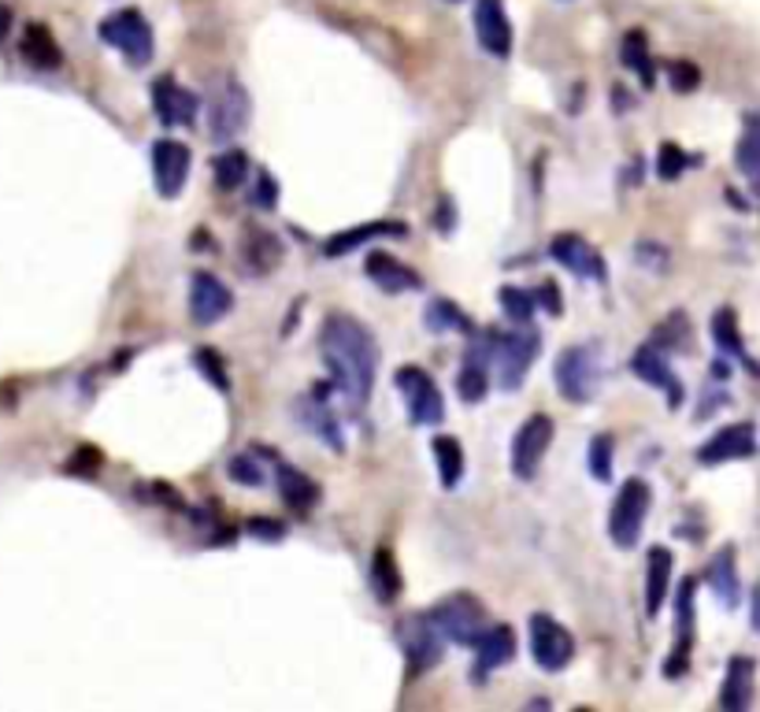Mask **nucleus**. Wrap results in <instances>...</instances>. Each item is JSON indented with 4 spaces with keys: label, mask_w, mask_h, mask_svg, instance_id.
<instances>
[{
    "label": "nucleus",
    "mask_w": 760,
    "mask_h": 712,
    "mask_svg": "<svg viewBox=\"0 0 760 712\" xmlns=\"http://www.w3.org/2000/svg\"><path fill=\"white\" fill-rule=\"evenodd\" d=\"M97 467H101V453H97L94 446H78V453L67 461V472L71 475H86V479L97 472Z\"/></svg>",
    "instance_id": "45"
},
{
    "label": "nucleus",
    "mask_w": 760,
    "mask_h": 712,
    "mask_svg": "<svg viewBox=\"0 0 760 712\" xmlns=\"http://www.w3.org/2000/svg\"><path fill=\"white\" fill-rule=\"evenodd\" d=\"M586 464H590L594 479H601V483L612 479V435L590 438V449H586Z\"/></svg>",
    "instance_id": "38"
},
{
    "label": "nucleus",
    "mask_w": 760,
    "mask_h": 712,
    "mask_svg": "<svg viewBox=\"0 0 760 712\" xmlns=\"http://www.w3.org/2000/svg\"><path fill=\"white\" fill-rule=\"evenodd\" d=\"M194 364H197V372H201V375H204L208 383H212L220 394L231 390V378H226L223 357L215 353V349H194Z\"/></svg>",
    "instance_id": "39"
},
{
    "label": "nucleus",
    "mask_w": 760,
    "mask_h": 712,
    "mask_svg": "<svg viewBox=\"0 0 760 712\" xmlns=\"http://www.w3.org/2000/svg\"><path fill=\"white\" fill-rule=\"evenodd\" d=\"M515 657V635L512 627L504 624H490L483 630V638L475 642V672L478 675H490L497 669H504Z\"/></svg>",
    "instance_id": "23"
},
{
    "label": "nucleus",
    "mask_w": 760,
    "mask_h": 712,
    "mask_svg": "<svg viewBox=\"0 0 760 712\" xmlns=\"http://www.w3.org/2000/svg\"><path fill=\"white\" fill-rule=\"evenodd\" d=\"M549 257L557 260L560 267H568L575 278H594V283H605V260L590 241L578 238V234H557L549 241Z\"/></svg>",
    "instance_id": "15"
},
{
    "label": "nucleus",
    "mask_w": 760,
    "mask_h": 712,
    "mask_svg": "<svg viewBox=\"0 0 760 712\" xmlns=\"http://www.w3.org/2000/svg\"><path fill=\"white\" fill-rule=\"evenodd\" d=\"M535 297H538V304H546L549 312H553V315H560V301H557V286H553V283H546V286H541V290H538Z\"/></svg>",
    "instance_id": "47"
},
{
    "label": "nucleus",
    "mask_w": 760,
    "mask_h": 712,
    "mask_svg": "<svg viewBox=\"0 0 760 712\" xmlns=\"http://www.w3.org/2000/svg\"><path fill=\"white\" fill-rule=\"evenodd\" d=\"M101 41L120 49L134 67L152 60V26L138 8H120L101 23Z\"/></svg>",
    "instance_id": "7"
},
{
    "label": "nucleus",
    "mask_w": 760,
    "mask_h": 712,
    "mask_svg": "<svg viewBox=\"0 0 760 712\" xmlns=\"http://www.w3.org/2000/svg\"><path fill=\"white\" fill-rule=\"evenodd\" d=\"M753 627L760 630V587L753 590Z\"/></svg>",
    "instance_id": "50"
},
{
    "label": "nucleus",
    "mask_w": 760,
    "mask_h": 712,
    "mask_svg": "<svg viewBox=\"0 0 760 712\" xmlns=\"http://www.w3.org/2000/svg\"><path fill=\"white\" fill-rule=\"evenodd\" d=\"M364 272H367L371 283L386 293H409V290H420L423 286L420 275H415L409 264H401L397 257H390V252H371Z\"/></svg>",
    "instance_id": "21"
},
{
    "label": "nucleus",
    "mask_w": 760,
    "mask_h": 712,
    "mask_svg": "<svg viewBox=\"0 0 760 712\" xmlns=\"http://www.w3.org/2000/svg\"><path fill=\"white\" fill-rule=\"evenodd\" d=\"M20 52L23 60L30 63V67H41V71H57L63 63V52L57 38H52V30L45 23H30L23 30V41H20Z\"/></svg>",
    "instance_id": "26"
},
{
    "label": "nucleus",
    "mask_w": 760,
    "mask_h": 712,
    "mask_svg": "<svg viewBox=\"0 0 760 712\" xmlns=\"http://www.w3.org/2000/svg\"><path fill=\"white\" fill-rule=\"evenodd\" d=\"M212 175H215V186L231 193V189H238L249 178V157L241 149H226V152L215 157Z\"/></svg>",
    "instance_id": "35"
},
{
    "label": "nucleus",
    "mask_w": 760,
    "mask_h": 712,
    "mask_svg": "<svg viewBox=\"0 0 760 712\" xmlns=\"http://www.w3.org/2000/svg\"><path fill=\"white\" fill-rule=\"evenodd\" d=\"M497 301H501L504 315H509L512 323H520V327H527V323L535 320L538 297L531 293V290H520V286H501V293H497Z\"/></svg>",
    "instance_id": "37"
},
{
    "label": "nucleus",
    "mask_w": 760,
    "mask_h": 712,
    "mask_svg": "<svg viewBox=\"0 0 760 712\" xmlns=\"http://www.w3.org/2000/svg\"><path fill=\"white\" fill-rule=\"evenodd\" d=\"M404 234H409V227H404L401 220H371L364 227H349V230L334 234L327 246H323V252H327V257H346V252L367 246L371 238H404Z\"/></svg>",
    "instance_id": "24"
},
{
    "label": "nucleus",
    "mask_w": 760,
    "mask_h": 712,
    "mask_svg": "<svg viewBox=\"0 0 760 712\" xmlns=\"http://www.w3.org/2000/svg\"><path fill=\"white\" fill-rule=\"evenodd\" d=\"M212 120H208V130H212L215 141H234L241 130L249 126V115H252V104H249V93L241 83H223V89L215 93L212 101Z\"/></svg>",
    "instance_id": "10"
},
{
    "label": "nucleus",
    "mask_w": 760,
    "mask_h": 712,
    "mask_svg": "<svg viewBox=\"0 0 760 712\" xmlns=\"http://www.w3.org/2000/svg\"><path fill=\"white\" fill-rule=\"evenodd\" d=\"M527 635H531V657L541 672H560L572 664L575 657V638L568 627H560L553 616L546 612H535L527 624Z\"/></svg>",
    "instance_id": "9"
},
{
    "label": "nucleus",
    "mask_w": 760,
    "mask_h": 712,
    "mask_svg": "<svg viewBox=\"0 0 760 712\" xmlns=\"http://www.w3.org/2000/svg\"><path fill=\"white\" fill-rule=\"evenodd\" d=\"M735 164L742 175L749 178V186L760 189V115L749 112L746 123H742V138L735 149Z\"/></svg>",
    "instance_id": "31"
},
{
    "label": "nucleus",
    "mask_w": 760,
    "mask_h": 712,
    "mask_svg": "<svg viewBox=\"0 0 760 712\" xmlns=\"http://www.w3.org/2000/svg\"><path fill=\"white\" fill-rule=\"evenodd\" d=\"M668 587H672V553H668L664 546H653L646 561V612L649 616H657V612L664 609Z\"/></svg>",
    "instance_id": "27"
},
{
    "label": "nucleus",
    "mask_w": 760,
    "mask_h": 712,
    "mask_svg": "<svg viewBox=\"0 0 760 712\" xmlns=\"http://www.w3.org/2000/svg\"><path fill=\"white\" fill-rule=\"evenodd\" d=\"M475 34L490 57H509L512 52V23L501 0H475Z\"/></svg>",
    "instance_id": "19"
},
{
    "label": "nucleus",
    "mask_w": 760,
    "mask_h": 712,
    "mask_svg": "<svg viewBox=\"0 0 760 712\" xmlns=\"http://www.w3.org/2000/svg\"><path fill=\"white\" fill-rule=\"evenodd\" d=\"M631 367H635V375L641 378V383L657 386V390H664V401L668 409H678L683 404V383H678V375L672 372V364H668V349H660L657 341H646V346L638 349L635 360H631Z\"/></svg>",
    "instance_id": "13"
},
{
    "label": "nucleus",
    "mask_w": 760,
    "mask_h": 712,
    "mask_svg": "<svg viewBox=\"0 0 760 712\" xmlns=\"http://www.w3.org/2000/svg\"><path fill=\"white\" fill-rule=\"evenodd\" d=\"M712 338H717V346L731 360H742L749 372H757V364L746 353V341H742V335H738V320H735V312H731V309H720L717 315H712Z\"/></svg>",
    "instance_id": "33"
},
{
    "label": "nucleus",
    "mask_w": 760,
    "mask_h": 712,
    "mask_svg": "<svg viewBox=\"0 0 760 712\" xmlns=\"http://www.w3.org/2000/svg\"><path fill=\"white\" fill-rule=\"evenodd\" d=\"M490 372H494V338L483 335L475 338V346L468 349L464 367H460V401L464 404H478L490 394Z\"/></svg>",
    "instance_id": "17"
},
{
    "label": "nucleus",
    "mask_w": 760,
    "mask_h": 712,
    "mask_svg": "<svg viewBox=\"0 0 760 712\" xmlns=\"http://www.w3.org/2000/svg\"><path fill=\"white\" fill-rule=\"evenodd\" d=\"M278 494L289 509L297 512H309L315 501H320V486H315L312 475H304L301 467H278Z\"/></svg>",
    "instance_id": "30"
},
{
    "label": "nucleus",
    "mask_w": 760,
    "mask_h": 712,
    "mask_svg": "<svg viewBox=\"0 0 760 712\" xmlns=\"http://www.w3.org/2000/svg\"><path fill=\"white\" fill-rule=\"evenodd\" d=\"M557 423L546 412H535L512 438V475L515 479H535L541 461H546L549 446H553Z\"/></svg>",
    "instance_id": "8"
},
{
    "label": "nucleus",
    "mask_w": 760,
    "mask_h": 712,
    "mask_svg": "<svg viewBox=\"0 0 760 712\" xmlns=\"http://www.w3.org/2000/svg\"><path fill=\"white\" fill-rule=\"evenodd\" d=\"M494 338V375L501 383V390H520L523 375L535 364L541 338L535 330H509V335H490Z\"/></svg>",
    "instance_id": "5"
},
{
    "label": "nucleus",
    "mask_w": 760,
    "mask_h": 712,
    "mask_svg": "<svg viewBox=\"0 0 760 712\" xmlns=\"http://www.w3.org/2000/svg\"><path fill=\"white\" fill-rule=\"evenodd\" d=\"M297 412H301V423H304V427H309L320 441H327L334 453H341V449H346V435H341V427H338V416L331 412L327 390H323V383H315L312 398H301V401H297Z\"/></svg>",
    "instance_id": "20"
},
{
    "label": "nucleus",
    "mask_w": 760,
    "mask_h": 712,
    "mask_svg": "<svg viewBox=\"0 0 760 712\" xmlns=\"http://www.w3.org/2000/svg\"><path fill=\"white\" fill-rule=\"evenodd\" d=\"M427 620L452 646H475L483 638V630L490 627L486 605L472 598V594H449V598H441L438 605L427 609Z\"/></svg>",
    "instance_id": "3"
},
{
    "label": "nucleus",
    "mask_w": 760,
    "mask_h": 712,
    "mask_svg": "<svg viewBox=\"0 0 760 712\" xmlns=\"http://www.w3.org/2000/svg\"><path fill=\"white\" fill-rule=\"evenodd\" d=\"M649 504H653V494L641 479H627L620 486L616 501H612V512H609V535H612V546L620 549H635L638 538H641V524L649 516Z\"/></svg>",
    "instance_id": "4"
},
{
    "label": "nucleus",
    "mask_w": 760,
    "mask_h": 712,
    "mask_svg": "<svg viewBox=\"0 0 760 712\" xmlns=\"http://www.w3.org/2000/svg\"><path fill=\"white\" fill-rule=\"evenodd\" d=\"M226 472H231V479L241 483V486H260V483H264V472H260V464L252 461V457H231Z\"/></svg>",
    "instance_id": "42"
},
{
    "label": "nucleus",
    "mask_w": 760,
    "mask_h": 712,
    "mask_svg": "<svg viewBox=\"0 0 760 712\" xmlns=\"http://www.w3.org/2000/svg\"><path fill=\"white\" fill-rule=\"evenodd\" d=\"M234 297L231 290L215 278L212 272H197L189 278V315H194L197 327H212L220 323L226 312H231Z\"/></svg>",
    "instance_id": "14"
},
{
    "label": "nucleus",
    "mask_w": 760,
    "mask_h": 712,
    "mask_svg": "<svg viewBox=\"0 0 760 712\" xmlns=\"http://www.w3.org/2000/svg\"><path fill=\"white\" fill-rule=\"evenodd\" d=\"M152 108H157L164 126H194L197 112H201V101L186 86H178L171 75H164L152 83Z\"/></svg>",
    "instance_id": "18"
},
{
    "label": "nucleus",
    "mask_w": 760,
    "mask_h": 712,
    "mask_svg": "<svg viewBox=\"0 0 760 712\" xmlns=\"http://www.w3.org/2000/svg\"><path fill=\"white\" fill-rule=\"evenodd\" d=\"M623 63L635 71L641 86L653 89L657 67H653V60H649V49H646V38H641V30H631L627 38H623Z\"/></svg>",
    "instance_id": "36"
},
{
    "label": "nucleus",
    "mask_w": 760,
    "mask_h": 712,
    "mask_svg": "<svg viewBox=\"0 0 760 712\" xmlns=\"http://www.w3.org/2000/svg\"><path fill=\"white\" fill-rule=\"evenodd\" d=\"M757 453V427L753 423H731V427L717 430L705 446L698 449V464H727V461H746Z\"/></svg>",
    "instance_id": "16"
},
{
    "label": "nucleus",
    "mask_w": 760,
    "mask_h": 712,
    "mask_svg": "<svg viewBox=\"0 0 760 712\" xmlns=\"http://www.w3.org/2000/svg\"><path fill=\"white\" fill-rule=\"evenodd\" d=\"M434 449V464H438V479L446 490H457L460 479H464V449H460L457 438L449 435H438L431 441Z\"/></svg>",
    "instance_id": "32"
},
{
    "label": "nucleus",
    "mask_w": 760,
    "mask_h": 712,
    "mask_svg": "<svg viewBox=\"0 0 760 712\" xmlns=\"http://www.w3.org/2000/svg\"><path fill=\"white\" fill-rule=\"evenodd\" d=\"M252 201H257L264 212L278 209V183H275V175H271V171H260V175H257V193H252Z\"/></svg>",
    "instance_id": "44"
},
{
    "label": "nucleus",
    "mask_w": 760,
    "mask_h": 712,
    "mask_svg": "<svg viewBox=\"0 0 760 712\" xmlns=\"http://www.w3.org/2000/svg\"><path fill=\"white\" fill-rule=\"evenodd\" d=\"M241 257H246L249 272L267 275L283 264V241L275 238L271 230L260 227H246V241H241Z\"/></svg>",
    "instance_id": "25"
},
{
    "label": "nucleus",
    "mask_w": 760,
    "mask_h": 712,
    "mask_svg": "<svg viewBox=\"0 0 760 712\" xmlns=\"http://www.w3.org/2000/svg\"><path fill=\"white\" fill-rule=\"evenodd\" d=\"M557 390L560 398H568L572 404H590L601 390L605 378V364H601V346H572L557 357Z\"/></svg>",
    "instance_id": "2"
},
{
    "label": "nucleus",
    "mask_w": 760,
    "mask_h": 712,
    "mask_svg": "<svg viewBox=\"0 0 760 712\" xmlns=\"http://www.w3.org/2000/svg\"><path fill=\"white\" fill-rule=\"evenodd\" d=\"M394 383H397V390H401L404 409H409L412 423H420V427H434V423L446 420V398H441L438 383H434L423 367H415V364L397 367Z\"/></svg>",
    "instance_id": "6"
},
{
    "label": "nucleus",
    "mask_w": 760,
    "mask_h": 712,
    "mask_svg": "<svg viewBox=\"0 0 760 712\" xmlns=\"http://www.w3.org/2000/svg\"><path fill=\"white\" fill-rule=\"evenodd\" d=\"M423 323H427V330H434V335H441V330L475 335V323L468 320V315L460 312L457 304L449 301V297H434V301L427 304V312H423Z\"/></svg>",
    "instance_id": "34"
},
{
    "label": "nucleus",
    "mask_w": 760,
    "mask_h": 712,
    "mask_svg": "<svg viewBox=\"0 0 760 712\" xmlns=\"http://www.w3.org/2000/svg\"><path fill=\"white\" fill-rule=\"evenodd\" d=\"M249 535L252 538H267V542H283L286 527L278 520H249Z\"/></svg>",
    "instance_id": "46"
},
{
    "label": "nucleus",
    "mask_w": 760,
    "mask_h": 712,
    "mask_svg": "<svg viewBox=\"0 0 760 712\" xmlns=\"http://www.w3.org/2000/svg\"><path fill=\"white\" fill-rule=\"evenodd\" d=\"M189 164H194V157H189V146H183V141L164 138L152 146V178H157V193L164 201H175L186 189Z\"/></svg>",
    "instance_id": "11"
},
{
    "label": "nucleus",
    "mask_w": 760,
    "mask_h": 712,
    "mask_svg": "<svg viewBox=\"0 0 760 712\" xmlns=\"http://www.w3.org/2000/svg\"><path fill=\"white\" fill-rule=\"evenodd\" d=\"M709 587L717 590V598L727 609L738 605V564H735V546L717 549V557L709 561Z\"/></svg>",
    "instance_id": "29"
},
{
    "label": "nucleus",
    "mask_w": 760,
    "mask_h": 712,
    "mask_svg": "<svg viewBox=\"0 0 760 712\" xmlns=\"http://www.w3.org/2000/svg\"><path fill=\"white\" fill-rule=\"evenodd\" d=\"M753 675H757V664L749 661V657H731L727 672H723L720 705L727 712H746L753 705Z\"/></svg>",
    "instance_id": "22"
},
{
    "label": "nucleus",
    "mask_w": 760,
    "mask_h": 712,
    "mask_svg": "<svg viewBox=\"0 0 760 712\" xmlns=\"http://www.w3.org/2000/svg\"><path fill=\"white\" fill-rule=\"evenodd\" d=\"M401 646H404V657H409V672L420 675V672H427V669H434V664L441 661L446 638L438 635V627H434L431 620H427V612H423V616L404 620Z\"/></svg>",
    "instance_id": "12"
},
{
    "label": "nucleus",
    "mask_w": 760,
    "mask_h": 712,
    "mask_svg": "<svg viewBox=\"0 0 760 712\" xmlns=\"http://www.w3.org/2000/svg\"><path fill=\"white\" fill-rule=\"evenodd\" d=\"M653 341L660 349H675V346H690V323H686V315L683 312H675V315H668L664 323H660V330L653 335Z\"/></svg>",
    "instance_id": "40"
},
{
    "label": "nucleus",
    "mask_w": 760,
    "mask_h": 712,
    "mask_svg": "<svg viewBox=\"0 0 760 712\" xmlns=\"http://www.w3.org/2000/svg\"><path fill=\"white\" fill-rule=\"evenodd\" d=\"M8 30H12V8L0 4V41L8 38Z\"/></svg>",
    "instance_id": "49"
},
{
    "label": "nucleus",
    "mask_w": 760,
    "mask_h": 712,
    "mask_svg": "<svg viewBox=\"0 0 760 712\" xmlns=\"http://www.w3.org/2000/svg\"><path fill=\"white\" fill-rule=\"evenodd\" d=\"M371 587H375V598L383 605H394L404 590V579H401V567H397V557L390 546H378L375 549V561H371Z\"/></svg>",
    "instance_id": "28"
},
{
    "label": "nucleus",
    "mask_w": 760,
    "mask_h": 712,
    "mask_svg": "<svg viewBox=\"0 0 760 712\" xmlns=\"http://www.w3.org/2000/svg\"><path fill=\"white\" fill-rule=\"evenodd\" d=\"M320 353L323 364L331 372V386H338V394L352 409H364L375 390V372H378V341L375 335L352 315L334 312L327 315L320 330Z\"/></svg>",
    "instance_id": "1"
},
{
    "label": "nucleus",
    "mask_w": 760,
    "mask_h": 712,
    "mask_svg": "<svg viewBox=\"0 0 760 712\" xmlns=\"http://www.w3.org/2000/svg\"><path fill=\"white\" fill-rule=\"evenodd\" d=\"M434 223H438L441 230H452V201L446 197V201H438V215H434Z\"/></svg>",
    "instance_id": "48"
},
{
    "label": "nucleus",
    "mask_w": 760,
    "mask_h": 712,
    "mask_svg": "<svg viewBox=\"0 0 760 712\" xmlns=\"http://www.w3.org/2000/svg\"><path fill=\"white\" fill-rule=\"evenodd\" d=\"M668 75H672V86L678 89V93H694L701 83V71L694 67L690 60H675L672 67H668Z\"/></svg>",
    "instance_id": "43"
},
{
    "label": "nucleus",
    "mask_w": 760,
    "mask_h": 712,
    "mask_svg": "<svg viewBox=\"0 0 760 712\" xmlns=\"http://www.w3.org/2000/svg\"><path fill=\"white\" fill-rule=\"evenodd\" d=\"M683 171H686V152L678 149L675 141H664L657 152V175L664 178V183H675Z\"/></svg>",
    "instance_id": "41"
}]
</instances>
